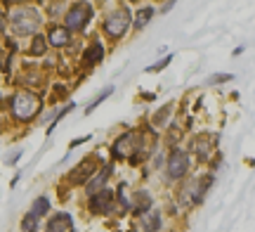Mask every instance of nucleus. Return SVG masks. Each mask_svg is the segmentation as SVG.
<instances>
[{"instance_id": "nucleus-21", "label": "nucleus", "mask_w": 255, "mask_h": 232, "mask_svg": "<svg viewBox=\"0 0 255 232\" xmlns=\"http://www.w3.org/2000/svg\"><path fill=\"white\" fill-rule=\"evenodd\" d=\"M71 109H73V104H71V107H66V109H62V112L57 114V116H55V126H57V123H59V121L64 119V116H66V112H71ZM55 126H52V128H55ZM52 128H50V130H52ZM50 130H47V133H50Z\"/></svg>"}, {"instance_id": "nucleus-23", "label": "nucleus", "mask_w": 255, "mask_h": 232, "mask_svg": "<svg viewBox=\"0 0 255 232\" xmlns=\"http://www.w3.org/2000/svg\"><path fill=\"white\" fill-rule=\"evenodd\" d=\"M81 142H85V138H78V140H73V142H71V147H78Z\"/></svg>"}, {"instance_id": "nucleus-9", "label": "nucleus", "mask_w": 255, "mask_h": 232, "mask_svg": "<svg viewBox=\"0 0 255 232\" xmlns=\"http://www.w3.org/2000/svg\"><path fill=\"white\" fill-rule=\"evenodd\" d=\"M45 40H47V43H52L55 47H64V45H69L71 33H69L64 26H52V28H50V36H47Z\"/></svg>"}, {"instance_id": "nucleus-10", "label": "nucleus", "mask_w": 255, "mask_h": 232, "mask_svg": "<svg viewBox=\"0 0 255 232\" xmlns=\"http://www.w3.org/2000/svg\"><path fill=\"white\" fill-rule=\"evenodd\" d=\"M47 232H73L71 216H66V214L55 216V218L50 221V225H47Z\"/></svg>"}, {"instance_id": "nucleus-12", "label": "nucleus", "mask_w": 255, "mask_h": 232, "mask_svg": "<svg viewBox=\"0 0 255 232\" xmlns=\"http://www.w3.org/2000/svg\"><path fill=\"white\" fill-rule=\"evenodd\" d=\"M111 176V166H104L100 171V176H95V178H90V183H88V192L90 195H95V192H100L102 190V185L107 183V178Z\"/></svg>"}, {"instance_id": "nucleus-19", "label": "nucleus", "mask_w": 255, "mask_h": 232, "mask_svg": "<svg viewBox=\"0 0 255 232\" xmlns=\"http://www.w3.org/2000/svg\"><path fill=\"white\" fill-rule=\"evenodd\" d=\"M111 90H114V88H107V90H104V93H100V95H97V100H95V102H92V104H90V107H88V109H85V112L90 114V112H92V109H95V107H97V104H100V102H102V100H104V97H107V95H111Z\"/></svg>"}, {"instance_id": "nucleus-15", "label": "nucleus", "mask_w": 255, "mask_h": 232, "mask_svg": "<svg viewBox=\"0 0 255 232\" xmlns=\"http://www.w3.org/2000/svg\"><path fill=\"white\" fill-rule=\"evenodd\" d=\"M47 211H50V199H47V197H40V199H36V204H33V209H31V214L36 216V218L45 216Z\"/></svg>"}, {"instance_id": "nucleus-5", "label": "nucleus", "mask_w": 255, "mask_h": 232, "mask_svg": "<svg viewBox=\"0 0 255 232\" xmlns=\"http://www.w3.org/2000/svg\"><path fill=\"white\" fill-rule=\"evenodd\" d=\"M97 168H100V161H97V157H92V154H90V157H85L81 164H78V166L69 173V180H71L73 185H85Z\"/></svg>"}, {"instance_id": "nucleus-3", "label": "nucleus", "mask_w": 255, "mask_h": 232, "mask_svg": "<svg viewBox=\"0 0 255 232\" xmlns=\"http://www.w3.org/2000/svg\"><path fill=\"white\" fill-rule=\"evenodd\" d=\"M128 26H130V9L128 7H116L104 21V28L111 38H121L128 31Z\"/></svg>"}, {"instance_id": "nucleus-20", "label": "nucleus", "mask_w": 255, "mask_h": 232, "mask_svg": "<svg viewBox=\"0 0 255 232\" xmlns=\"http://www.w3.org/2000/svg\"><path fill=\"white\" fill-rule=\"evenodd\" d=\"M220 81H232V76H229V74H218V76H213L208 83L213 85V83H220Z\"/></svg>"}, {"instance_id": "nucleus-17", "label": "nucleus", "mask_w": 255, "mask_h": 232, "mask_svg": "<svg viewBox=\"0 0 255 232\" xmlns=\"http://www.w3.org/2000/svg\"><path fill=\"white\" fill-rule=\"evenodd\" d=\"M38 228V218L33 214L24 216V221H21V232H36Z\"/></svg>"}, {"instance_id": "nucleus-13", "label": "nucleus", "mask_w": 255, "mask_h": 232, "mask_svg": "<svg viewBox=\"0 0 255 232\" xmlns=\"http://www.w3.org/2000/svg\"><path fill=\"white\" fill-rule=\"evenodd\" d=\"M154 12H156L154 7H142V9H139V12H137V17H135V21H132V24H135V28H144L146 24L151 21Z\"/></svg>"}, {"instance_id": "nucleus-8", "label": "nucleus", "mask_w": 255, "mask_h": 232, "mask_svg": "<svg viewBox=\"0 0 255 232\" xmlns=\"http://www.w3.org/2000/svg\"><path fill=\"white\" fill-rule=\"evenodd\" d=\"M114 204V192L111 190H100V192H95L90 199V209L95 214H107Z\"/></svg>"}, {"instance_id": "nucleus-6", "label": "nucleus", "mask_w": 255, "mask_h": 232, "mask_svg": "<svg viewBox=\"0 0 255 232\" xmlns=\"http://www.w3.org/2000/svg\"><path fill=\"white\" fill-rule=\"evenodd\" d=\"M139 149V135L137 133H126L114 142V157L119 159H130L135 157V152Z\"/></svg>"}, {"instance_id": "nucleus-16", "label": "nucleus", "mask_w": 255, "mask_h": 232, "mask_svg": "<svg viewBox=\"0 0 255 232\" xmlns=\"http://www.w3.org/2000/svg\"><path fill=\"white\" fill-rule=\"evenodd\" d=\"M45 50H47V40L43 36H36L33 38V43H31V55H45Z\"/></svg>"}, {"instance_id": "nucleus-4", "label": "nucleus", "mask_w": 255, "mask_h": 232, "mask_svg": "<svg viewBox=\"0 0 255 232\" xmlns=\"http://www.w3.org/2000/svg\"><path fill=\"white\" fill-rule=\"evenodd\" d=\"M92 17V7L88 2H78V5H73L69 12H66V31L73 28V31H81Z\"/></svg>"}, {"instance_id": "nucleus-18", "label": "nucleus", "mask_w": 255, "mask_h": 232, "mask_svg": "<svg viewBox=\"0 0 255 232\" xmlns=\"http://www.w3.org/2000/svg\"><path fill=\"white\" fill-rule=\"evenodd\" d=\"M144 228H146V232H158V228H161V216L154 214L151 218H149V221H146Z\"/></svg>"}, {"instance_id": "nucleus-11", "label": "nucleus", "mask_w": 255, "mask_h": 232, "mask_svg": "<svg viewBox=\"0 0 255 232\" xmlns=\"http://www.w3.org/2000/svg\"><path fill=\"white\" fill-rule=\"evenodd\" d=\"M128 204L132 206L135 214H142V211H149V209H151V197L146 195V192H137L135 199H130Z\"/></svg>"}, {"instance_id": "nucleus-1", "label": "nucleus", "mask_w": 255, "mask_h": 232, "mask_svg": "<svg viewBox=\"0 0 255 232\" xmlns=\"http://www.w3.org/2000/svg\"><path fill=\"white\" fill-rule=\"evenodd\" d=\"M40 24V17H38V12L33 7H19V9H12V14H9V26L12 31L17 33V36H28V33H33Z\"/></svg>"}, {"instance_id": "nucleus-2", "label": "nucleus", "mask_w": 255, "mask_h": 232, "mask_svg": "<svg viewBox=\"0 0 255 232\" xmlns=\"http://www.w3.org/2000/svg\"><path fill=\"white\" fill-rule=\"evenodd\" d=\"M40 109V100L28 90H21L12 97V114L17 121H31Z\"/></svg>"}, {"instance_id": "nucleus-7", "label": "nucleus", "mask_w": 255, "mask_h": 232, "mask_svg": "<svg viewBox=\"0 0 255 232\" xmlns=\"http://www.w3.org/2000/svg\"><path fill=\"white\" fill-rule=\"evenodd\" d=\"M187 168H189V157H187V152L182 149H173V154L168 157V176L170 178H182L187 173Z\"/></svg>"}, {"instance_id": "nucleus-14", "label": "nucleus", "mask_w": 255, "mask_h": 232, "mask_svg": "<svg viewBox=\"0 0 255 232\" xmlns=\"http://www.w3.org/2000/svg\"><path fill=\"white\" fill-rule=\"evenodd\" d=\"M102 57H104L102 43H95V45H90V47H88V52H85V64H97Z\"/></svg>"}, {"instance_id": "nucleus-22", "label": "nucleus", "mask_w": 255, "mask_h": 232, "mask_svg": "<svg viewBox=\"0 0 255 232\" xmlns=\"http://www.w3.org/2000/svg\"><path fill=\"white\" fill-rule=\"evenodd\" d=\"M168 62H170V55L165 57V59H161V62H158V64H156V66H151V71H161L163 66H168Z\"/></svg>"}]
</instances>
